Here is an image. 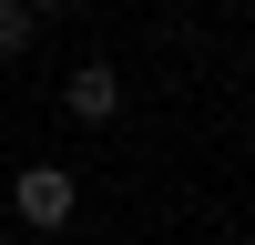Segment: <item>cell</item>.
Masks as SVG:
<instances>
[{
    "mask_svg": "<svg viewBox=\"0 0 255 245\" xmlns=\"http://www.w3.org/2000/svg\"><path fill=\"white\" fill-rule=\"evenodd\" d=\"M72 204H82V184L61 174V163H20V174H10V215L31 225V235H61Z\"/></svg>",
    "mask_w": 255,
    "mask_h": 245,
    "instance_id": "6da1fadb",
    "label": "cell"
},
{
    "mask_svg": "<svg viewBox=\"0 0 255 245\" xmlns=\"http://www.w3.org/2000/svg\"><path fill=\"white\" fill-rule=\"evenodd\" d=\"M61 113H72L82 133H113V122H123V72H113V61H82V72L61 82Z\"/></svg>",
    "mask_w": 255,
    "mask_h": 245,
    "instance_id": "7a4b0ae2",
    "label": "cell"
},
{
    "mask_svg": "<svg viewBox=\"0 0 255 245\" xmlns=\"http://www.w3.org/2000/svg\"><path fill=\"white\" fill-rule=\"evenodd\" d=\"M31 41H41V10L31 0H0V61H20Z\"/></svg>",
    "mask_w": 255,
    "mask_h": 245,
    "instance_id": "3957f363",
    "label": "cell"
},
{
    "mask_svg": "<svg viewBox=\"0 0 255 245\" xmlns=\"http://www.w3.org/2000/svg\"><path fill=\"white\" fill-rule=\"evenodd\" d=\"M31 10H41V20H51V10H72V0H31Z\"/></svg>",
    "mask_w": 255,
    "mask_h": 245,
    "instance_id": "277c9868",
    "label": "cell"
},
{
    "mask_svg": "<svg viewBox=\"0 0 255 245\" xmlns=\"http://www.w3.org/2000/svg\"><path fill=\"white\" fill-rule=\"evenodd\" d=\"M0 245H10V225H0Z\"/></svg>",
    "mask_w": 255,
    "mask_h": 245,
    "instance_id": "5b68a950",
    "label": "cell"
}]
</instances>
